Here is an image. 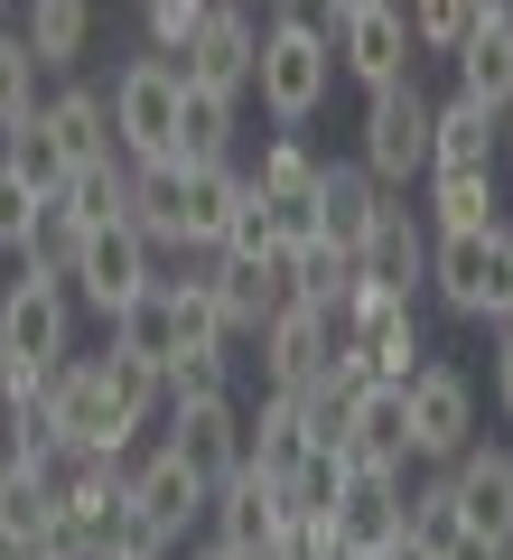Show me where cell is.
I'll return each mask as SVG.
<instances>
[{"mask_svg":"<svg viewBox=\"0 0 513 560\" xmlns=\"http://www.w3.org/2000/svg\"><path fill=\"white\" fill-rule=\"evenodd\" d=\"M336 84V38L317 10H280V20H261V57H253V94L261 113L280 121V131H299V121L327 103Z\"/></svg>","mask_w":513,"mask_h":560,"instance_id":"6da1fadb","label":"cell"},{"mask_svg":"<svg viewBox=\"0 0 513 560\" xmlns=\"http://www.w3.org/2000/svg\"><path fill=\"white\" fill-rule=\"evenodd\" d=\"M47 420H57V448H66V458H113V467H131L140 430H150V420H131L113 401L103 355H66L57 374H47Z\"/></svg>","mask_w":513,"mask_h":560,"instance_id":"7a4b0ae2","label":"cell"},{"mask_svg":"<svg viewBox=\"0 0 513 560\" xmlns=\"http://www.w3.org/2000/svg\"><path fill=\"white\" fill-rule=\"evenodd\" d=\"M113 150L131 168H168V140H178V103H187V75H178V57H131L113 75Z\"/></svg>","mask_w":513,"mask_h":560,"instance_id":"3957f363","label":"cell"},{"mask_svg":"<svg viewBox=\"0 0 513 560\" xmlns=\"http://www.w3.org/2000/svg\"><path fill=\"white\" fill-rule=\"evenodd\" d=\"M430 290L448 318H513V224L430 234Z\"/></svg>","mask_w":513,"mask_h":560,"instance_id":"277c9868","label":"cell"},{"mask_svg":"<svg viewBox=\"0 0 513 560\" xmlns=\"http://www.w3.org/2000/svg\"><path fill=\"white\" fill-rule=\"evenodd\" d=\"M364 178L383 187V197H411L420 178H430V94H420L411 75L383 84V94H364Z\"/></svg>","mask_w":513,"mask_h":560,"instance_id":"5b68a950","label":"cell"},{"mask_svg":"<svg viewBox=\"0 0 513 560\" xmlns=\"http://www.w3.org/2000/svg\"><path fill=\"white\" fill-rule=\"evenodd\" d=\"M0 355H10V364H38V374H57V364L75 355V290L20 261V280L0 290Z\"/></svg>","mask_w":513,"mask_h":560,"instance_id":"8992f818","label":"cell"},{"mask_svg":"<svg viewBox=\"0 0 513 560\" xmlns=\"http://www.w3.org/2000/svg\"><path fill=\"white\" fill-rule=\"evenodd\" d=\"M401 411H411V458L420 467H448L457 448H476V383H467V364L420 355V374L401 383Z\"/></svg>","mask_w":513,"mask_h":560,"instance_id":"52a82bcc","label":"cell"},{"mask_svg":"<svg viewBox=\"0 0 513 560\" xmlns=\"http://www.w3.org/2000/svg\"><path fill=\"white\" fill-rule=\"evenodd\" d=\"M150 280H159V253L131 234V224H103V234H84V243H75V271H66V290H75V300L94 308L103 327H113L121 308L150 290Z\"/></svg>","mask_w":513,"mask_h":560,"instance_id":"ba28073f","label":"cell"},{"mask_svg":"<svg viewBox=\"0 0 513 560\" xmlns=\"http://www.w3.org/2000/svg\"><path fill=\"white\" fill-rule=\"evenodd\" d=\"M253 57H261V20L243 10V0H215V10L197 20V38L178 47V75L197 84V94L243 103V94H253Z\"/></svg>","mask_w":513,"mask_h":560,"instance_id":"9c48e42d","label":"cell"},{"mask_svg":"<svg viewBox=\"0 0 513 560\" xmlns=\"http://www.w3.org/2000/svg\"><path fill=\"white\" fill-rule=\"evenodd\" d=\"M206 300H215V318H224V346H253L261 327L290 308V261H234V253H206Z\"/></svg>","mask_w":513,"mask_h":560,"instance_id":"30bf717a","label":"cell"},{"mask_svg":"<svg viewBox=\"0 0 513 560\" xmlns=\"http://www.w3.org/2000/svg\"><path fill=\"white\" fill-rule=\"evenodd\" d=\"M336 337H346V308H308V300H290L271 327H261V393H308L317 374H327V355H336Z\"/></svg>","mask_w":513,"mask_h":560,"instance_id":"8fae6325","label":"cell"},{"mask_svg":"<svg viewBox=\"0 0 513 560\" xmlns=\"http://www.w3.org/2000/svg\"><path fill=\"white\" fill-rule=\"evenodd\" d=\"M401 486H411V467H355L346 477V504H336V551L346 560H401L411 541H401Z\"/></svg>","mask_w":513,"mask_h":560,"instance_id":"7c38bea8","label":"cell"},{"mask_svg":"<svg viewBox=\"0 0 513 560\" xmlns=\"http://www.w3.org/2000/svg\"><path fill=\"white\" fill-rule=\"evenodd\" d=\"M336 38V75H355L364 94H383V84L411 75V20H401V0H364V10H346V20L327 28Z\"/></svg>","mask_w":513,"mask_h":560,"instance_id":"4fadbf2b","label":"cell"},{"mask_svg":"<svg viewBox=\"0 0 513 560\" xmlns=\"http://www.w3.org/2000/svg\"><path fill=\"white\" fill-rule=\"evenodd\" d=\"M168 458L187 467V477L215 495L224 477H243V411H234V393H215V401H168Z\"/></svg>","mask_w":513,"mask_h":560,"instance_id":"5bb4252c","label":"cell"},{"mask_svg":"<svg viewBox=\"0 0 513 560\" xmlns=\"http://www.w3.org/2000/svg\"><path fill=\"white\" fill-rule=\"evenodd\" d=\"M355 271L374 280V290H401V300H420V280H430V224H420L411 197H383L374 234H364Z\"/></svg>","mask_w":513,"mask_h":560,"instance_id":"9a60e30c","label":"cell"},{"mask_svg":"<svg viewBox=\"0 0 513 560\" xmlns=\"http://www.w3.org/2000/svg\"><path fill=\"white\" fill-rule=\"evenodd\" d=\"M448 495H457V523L504 551L513 541V448H457L448 458Z\"/></svg>","mask_w":513,"mask_h":560,"instance_id":"2e32d148","label":"cell"},{"mask_svg":"<svg viewBox=\"0 0 513 560\" xmlns=\"http://www.w3.org/2000/svg\"><path fill=\"white\" fill-rule=\"evenodd\" d=\"M346 467H411V411H401V383H355L346 393V430H336Z\"/></svg>","mask_w":513,"mask_h":560,"instance_id":"e0dca14e","label":"cell"},{"mask_svg":"<svg viewBox=\"0 0 513 560\" xmlns=\"http://www.w3.org/2000/svg\"><path fill=\"white\" fill-rule=\"evenodd\" d=\"M280 477H261V467H243V477H224L215 495H206V541H224V551H271L280 541Z\"/></svg>","mask_w":513,"mask_h":560,"instance_id":"ac0fdd59","label":"cell"},{"mask_svg":"<svg viewBox=\"0 0 513 560\" xmlns=\"http://www.w3.org/2000/svg\"><path fill=\"white\" fill-rule=\"evenodd\" d=\"M243 187H253V168H243V160L178 168V243H187V253H215V243H224V224H234Z\"/></svg>","mask_w":513,"mask_h":560,"instance_id":"d6986e66","label":"cell"},{"mask_svg":"<svg viewBox=\"0 0 513 560\" xmlns=\"http://www.w3.org/2000/svg\"><path fill=\"white\" fill-rule=\"evenodd\" d=\"M374 215H383V187L364 178V160H327L317 168V234H327L336 253H364Z\"/></svg>","mask_w":513,"mask_h":560,"instance_id":"ffe728a7","label":"cell"},{"mask_svg":"<svg viewBox=\"0 0 513 560\" xmlns=\"http://www.w3.org/2000/svg\"><path fill=\"white\" fill-rule=\"evenodd\" d=\"M457 94L486 103V113H513V10H486L457 47Z\"/></svg>","mask_w":513,"mask_h":560,"instance_id":"44dd1931","label":"cell"},{"mask_svg":"<svg viewBox=\"0 0 513 560\" xmlns=\"http://www.w3.org/2000/svg\"><path fill=\"white\" fill-rule=\"evenodd\" d=\"M420 215H430V234H486V224H504V197H494V168H430L420 178Z\"/></svg>","mask_w":513,"mask_h":560,"instance_id":"7402d4cb","label":"cell"},{"mask_svg":"<svg viewBox=\"0 0 513 560\" xmlns=\"http://www.w3.org/2000/svg\"><path fill=\"white\" fill-rule=\"evenodd\" d=\"M131 504H140V514L159 523V533H178V541H187V533L206 523V486L187 477V467L168 458V448H150V458H131Z\"/></svg>","mask_w":513,"mask_h":560,"instance_id":"603a6c76","label":"cell"},{"mask_svg":"<svg viewBox=\"0 0 513 560\" xmlns=\"http://www.w3.org/2000/svg\"><path fill=\"white\" fill-rule=\"evenodd\" d=\"M494 150H504V113L467 94L430 103V168H494Z\"/></svg>","mask_w":513,"mask_h":560,"instance_id":"cb8c5ba5","label":"cell"},{"mask_svg":"<svg viewBox=\"0 0 513 560\" xmlns=\"http://www.w3.org/2000/svg\"><path fill=\"white\" fill-rule=\"evenodd\" d=\"M20 47L38 57V75H66L94 47V0H20Z\"/></svg>","mask_w":513,"mask_h":560,"instance_id":"d4e9b609","label":"cell"},{"mask_svg":"<svg viewBox=\"0 0 513 560\" xmlns=\"http://www.w3.org/2000/svg\"><path fill=\"white\" fill-rule=\"evenodd\" d=\"M299 448H308V401H299V393H261L253 411H243V467L290 477Z\"/></svg>","mask_w":513,"mask_h":560,"instance_id":"484cf974","label":"cell"},{"mask_svg":"<svg viewBox=\"0 0 513 560\" xmlns=\"http://www.w3.org/2000/svg\"><path fill=\"white\" fill-rule=\"evenodd\" d=\"M57 215L75 224V234H103V224H131V160H84L75 178L57 187Z\"/></svg>","mask_w":513,"mask_h":560,"instance_id":"4316f807","label":"cell"},{"mask_svg":"<svg viewBox=\"0 0 513 560\" xmlns=\"http://www.w3.org/2000/svg\"><path fill=\"white\" fill-rule=\"evenodd\" d=\"M38 121L66 140V160H75V168H84V160H113V103H103L94 84H66V94H47Z\"/></svg>","mask_w":513,"mask_h":560,"instance_id":"83f0119b","label":"cell"},{"mask_svg":"<svg viewBox=\"0 0 513 560\" xmlns=\"http://www.w3.org/2000/svg\"><path fill=\"white\" fill-rule=\"evenodd\" d=\"M0 523L10 533H28V541H47L66 523V495H57V467H28V458H10L0 467Z\"/></svg>","mask_w":513,"mask_h":560,"instance_id":"f1b7e54d","label":"cell"},{"mask_svg":"<svg viewBox=\"0 0 513 560\" xmlns=\"http://www.w3.org/2000/svg\"><path fill=\"white\" fill-rule=\"evenodd\" d=\"M346 477H355L346 448H299V467L280 477V514L290 523H327L336 504H346Z\"/></svg>","mask_w":513,"mask_h":560,"instance_id":"f546056e","label":"cell"},{"mask_svg":"<svg viewBox=\"0 0 513 560\" xmlns=\"http://www.w3.org/2000/svg\"><path fill=\"white\" fill-rule=\"evenodd\" d=\"M206 160H234V103L187 84V103H178V140H168V168H206Z\"/></svg>","mask_w":513,"mask_h":560,"instance_id":"4dcf8cb0","label":"cell"},{"mask_svg":"<svg viewBox=\"0 0 513 560\" xmlns=\"http://www.w3.org/2000/svg\"><path fill=\"white\" fill-rule=\"evenodd\" d=\"M457 533H467V523H457V495H448V467H439V477H420V486H401V541H411L420 560H439V551H448Z\"/></svg>","mask_w":513,"mask_h":560,"instance_id":"1f68e13d","label":"cell"},{"mask_svg":"<svg viewBox=\"0 0 513 560\" xmlns=\"http://www.w3.org/2000/svg\"><path fill=\"white\" fill-rule=\"evenodd\" d=\"M280 261H290V300L346 308V290H355V253H336V243L317 234V243H299V253H280Z\"/></svg>","mask_w":513,"mask_h":560,"instance_id":"d6a6232c","label":"cell"},{"mask_svg":"<svg viewBox=\"0 0 513 560\" xmlns=\"http://www.w3.org/2000/svg\"><path fill=\"white\" fill-rule=\"evenodd\" d=\"M131 234L150 253H187L178 243V168H131Z\"/></svg>","mask_w":513,"mask_h":560,"instance_id":"836d02e7","label":"cell"},{"mask_svg":"<svg viewBox=\"0 0 513 560\" xmlns=\"http://www.w3.org/2000/svg\"><path fill=\"white\" fill-rule=\"evenodd\" d=\"M113 355H150V364L178 355V327H168V280H150V290L113 318Z\"/></svg>","mask_w":513,"mask_h":560,"instance_id":"e575fe53","label":"cell"},{"mask_svg":"<svg viewBox=\"0 0 513 560\" xmlns=\"http://www.w3.org/2000/svg\"><path fill=\"white\" fill-rule=\"evenodd\" d=\"M317 168H327V160H317L299 131H271V140H261L253 187H261V197H317Z\"/></svg>","mask_w":513,"mask_h":560,"instance_id":"d590c367","label":"cell"},{"mask_svg":"<svg viewBox=\"0 0 513 560\" xmlns=\"http://www.w3.org/2000/svg\"><path fill=\"white\" fill-rule=\"evenodd\" d=\"M0 160L20 168V178H28V187H38V197H47V206H57V187H66V178H75V160H66V140H57V131H47V121H28V131H10V150H0Z\"/></svg>","mask_w":513,"mask_h":560,"instance_id":"8d00e7d4","label":"cell"},{"mask_svg":"<svg viewBox=\"0 0 513 560\" xmlns=\"http://www.w3.org/2000/svg\"><path fill=\"white\" fill-rule=\"evenodd\" d=\"M38 121V57L20 47V28H0V140Z\"/></svg>","mask_w":513,"mask_h":560,"instance_id":"74e56055","label":"cell"},{"mask_svg":"<svg viewBox=\"0 0 513 560\" xmlns=\"http://www.w3.org/2000/svg\"><path fill=\"white\" fill-rule=\"evenodd\" d=\"M401 20H411V47L457 57V47H467V28L486 20V10H476V0H401Z\"/></svg>","mask_w":513,"mask_h":560,"instance_id":"f35d334b","label":"cell"},{"mask_svg":"<svg viewBox=\"0 0 513 560\" xmlns=\"http://www.w3.org/2000/svg\"><path fill=\"white\" fill-rule=\"evenodd\" d=\"M159 383H168V401H215V393H234V346L168 355V364H159Z\"/></svg>","mask_w":513,"mask_h":560,"instance_id":"ab89813d","label":"cell"},{"mask_svg":"<svg viewBox=\"0 0 513 560\" xmlns=\"http://www.w3.org/2000/svg\"><path fill=\"white\" fill-rule=\"evenodd\" d=\"M103 383H113V401H121L131 420H159V411H168V383H159L150 355H113V346H103Z\"/></svg>","mask_w":513,"mask_h":560,"instance_id":"60d3db41","label":"cell"},{"mask_svg":"<svg viewBox=\"0 0 513 560\" xmlns=\"http://www.w3.org/2000/svg\"><path fill=\"white\" fill-rule=\"evenodd\" d=\"M38 224H47V197H38V187H28L10 160H0V253L20 261L28 243H38Z\"/></svg>","mask_w":513,"mask_h":560,"instance_id":"b9f144b4","label":"cell"},{"mask_svg":"<svg viewBox=\"0 0 513 560\" xmlns=\"http://www.w3.org/2000/svg\"><path fill=\"white\" fill-rule=\"evenodd\" d=\"M215 253H234V261H271V253H280V234H271V197H261V187H243V206H234V224H224Z\"/></svg>","mask_w":513,"mask_h":560,"instance_id":"7bdbcfd3","label":"cell"},{"mask_svg":"<svg viewBox=\"0 0 513 560\" xmlns=\"http://www.w3.org/2000/svg\"><path fill=\"white\" fill-rule=\"evenodd\" d=\"M168 551H178V533H159L140 504H121L113 533H103V560H168Z\"/></svg>","mask_w":513,"mask_h":560,"instance_id":"ee69618b","label":"cell"},{"mask_svg":"<svg viewBox=\"0 0 513 560\" xmlns=\"http://www.w3.org/2000/svg\"><path fill=\"white\" fill-rule=\"evenodd\" d=\"M215 10V0H140V28H150V47L159 57H178L187 38H197V20Z\"/></svg>","mask_w":513,"mask_h":560,"instance_id":"f6af8a7d","label":"cell"},{"mask_svg":"<svg viewBox=\"0 0 513 560\" xmlns=\"http://www.w3.org/2000/svg\"><path fill=\"white\" fill-rule=\"evenodd\" d=\"M504 337H494V401H504V420H513V318H494Z\"/></svg>","mask_w":513,"mask_h":560,"instance_id":"bcb514c9","label":"cell"},{"mask_svg":"<svg viewBox=\"0 0 513 560\" xmlns=\"http://www.w3.org/2000/svg\"><path fill=\"white\" fill-rule=\"evenodd\" d=\"M439 560H494V541H476V533H457V541H448V551H439Z\"/></svg>","mask_w":513,"mask_h":560,"instance_id":"7dc6e473","label":"cell"},{"mask_svg":"<svg viewBox=\"0 0 513 560\" xmlns=\"http://www.w3.org/2000/svg\"><path fill=\"white\" fill-rule=\"evenodd\" d=\"M0 560H38V541H28V533H10V523H0Z\"/></svg>","mask_w":513,"mask_h":560,"instance_id":"c3c4849f","label":"cell"},{"mask_svg":"<svg viewBox=\"0 0 513 560\" xmlns=\"http://www.w3.org/2000/svg\"><path fill=\"white\" fill-rule=\"evenodd\" d=\"M308 10H317V20L336 28V20H346V10H364V0H308Z\"/></svg>","mask_w":513,"mask_h":560,"instance_id":"681fc988","label":"cell"},{"mask_svg":"<svg viewBox=\"0 0 513 560\" xmlns=\"http://www.w3.org/2000/svg\"><path fill=\"white\" fill-rule=\"evenodd\" d=\"M197 560H243V551H224V541H197Z\"/></svg>","mask_w":513,"mask_h":560,"instance_id":"f907efd6","label":"cell"},{"mask_svg":"<svg viewBox=\"0 0 513 560\" xmlns=\"http://www.w3.org/2000/svg\"><path fill=\"white\" fill-rule=\"evenodd\" d=\"M504 160H513V113H504Z\"/></svg>","mask_w":513,"mask_h":560,"instance_id":"816d5d0a","label":"cell"},{"mask_svg":"<svg viewBox=\"0 0 513 560\" xmlns=\"http://www.w3.org/2000/svg\"><path fill=\"white\" fill-rule=\"evenodd\" d=\"M476 10H513V0H476Z\"/></svg>","mask_w":513,"mask_h":560,"instance_id":"f5cc1de1","label":"cell"},{"mask_svg":"<svg viewBox=\"0 0 513 560\" xmlns=\"http://www.w3.org/2000/svg\"><path fill=\"white\" fill-rule=\"evenodd\" d=\"M0 28H10V0H0Z\"/></svg>","mask_w":513,"mask_h":560,"instance_id":"db71d44e","label":"cell"},{"mask_svg":"<svg viewBox=\"0 0 513 560\" xmlns=\"http://www.w3.org/2000/svg\"><path fill=\"white\" fill-rule=\"evenodd\" d=\"M494 560H513V541H504V551H494Z\"/></svg>","mask_w":513,"mask_h":560,"instance_id":"11a10c76","label":"cell"},{"mask_svg":"<svg viewBox=\"0 0 513 560\" xmlns=\"http://www.w3.org/2000/svg\"><path fill=\"white\" fill-rule=\"evenodd\" d=\"M0 467H10V448H0Z\"/></svg>","mask_w":513,"mask_h":560,"instance_id":"9f6ffc18","label":"cell"}]
</instances>
